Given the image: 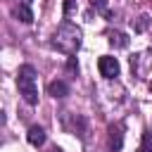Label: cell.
Returning <instances> with one entry per match:
<instances>
[{
	"mask_svg": "<svg viewBox=\"0 0 152 152\" xmlns=\"http://www.w3.org/2000/svg\"><path fill=\"white\" fill-rule=\"evenodd\" d=\"M81 43H83V33H81V28H78L76 24H71V21H64V24L55 31V36H52V48L59 50V52H64V55H69V57L81 48Z\"/></svg>",
	"mask_w": 152,
	"mask_h": 152,
	"instance_id": "1",
	"label": "cell"
},
{
	"mask_svg": "<svg viewBox=\"0 0 152 152\" xmlns=\"http://www.w3.org/2000/svg\"><path fill=\"white\" fill-rule=\"evenodd\" d=\"M17 86H19V95L28 102L36 104L38 102V88H36V69L31 64H21L17 71Z\"/></svg>",
	"mask_w": 152,
	"mask_h": 152,
	"instance_id": "2",
	"label": "cell"
},
{
	"mask_svg": "<svg viewBox=\"0 0 152 152\" xmlns=\"http://www.w3.org/2000/svg\"><path fill=\"white\" fill-rule=\"evenodd\" d=\"M97 69H100V74H102L104 78H114V76H119V62H116V57L102 55V57L97 59Z\"/></svg>",
	"mask_w": 152,
	"mask_h": 152,
	"instance_id": "3",
	"label": "cell"
},
{
	"mask_svg": "<svg viewBox=\"0 0 152 152\" xmlns=\"http://www.w3.org/2000/svg\"><path fill=\"white\" fill-rule=\"evenodd\" d=\"M124 147V133H121V126H109V150L112 152H119Z\"/></svg>",
	"mask_w": 152,
	"mask_h": 152,
	"instance_id": "4",
	"label": "cell"
},
{
	"mask_svg": "<svg viewBox=\"0 0 152 152\" xmlns=\"http://www.w3.org/2000/svg\"><path fill=\"white\" fill-rule=\"evenodd\" d=\"M48 95H52V97H66L69 95V86L64 81H50L48 83Z\"/></svg>",
	"mask_w": 152,
	"mask_h": 152,
	"instance_id": "5",
	"label": "cell"
},
{
	"mask_svg": "<svg viewBox=\"0 0 152 152\" xmlns=\"http://www.w3.org/2000/svg\"><path fill=\"white\" fill-rule=\"evenodd\" d=\"M14 17H17L21 24H31V21H33V12H31L28 2H21V5H17V7H14Z\"/></svg>",
	"mask_w": 152,
	"mask_h": 152,
	"instance_id": "6",
	"label": "cell"
},
{
	"mask_svg": "<svg viewBox=\"0 0 152 152\" xmlns=\"http://www.w3.org/2000/svg\"><path fill=\"white\" fill-rule=\"evenodd\" d=\"M26 140H28L31 145H36V147H38V145H43V142H45V131H43L40 126H31V128H28V133H26Z\"/></svg>",
	"mask_w": 152,
	"mask_h": 152,
	"instance_id": "7",
	"label": "cell"
},
{
	"mask_svg": "<svg viewBox=\"0 0 152 152\" xmlns=\"http://www.w3.org/2000/svg\"><path fill=\"white\" fill-rule=\"evenodd\" d=\"M109 43H112L114 48H128V36L121 33V31H112V33H109Z\"/></svg>",
	"mask_w": 152,
	"mask_h": 152,
	"instance_id": "8",
	"label": "cell"
},
{
	"mask_svg": "<svg viewBox=\"0 0 152 152\" xmlns=\"http://www.w3.org/2000/svg\"><path fill=\"white\" fill-rule=\"evenodd\" d=\"M147 24H150V17H145V14H142V17H138V21H135V31H138V33H140V31H145V28H147Z\"/></svg>",
	"mask_w": 152,
	"mask_h": 152,
	"instance_id": "9",
	"label": "cell"
},
{
	"mask_svg": "<svg viewBox=\"0 0 152 152\" xmlns=\"http://www.w3.org/2000/svg\"><path fill=\"white\" fill-rule=\"evenodd\" d=\"M66 71H69V74H78V62H76V57H74V55L66 59Z\"/></svg>",
	"mask_w": 152,
	"mask_h": 152,
	"instance_id": "10",
	"label": "cell"
},
{
	"mask_svg": "<svg viewBox=\"0 0 152 152\" xmlns=\"http://www.w3.org/2000/svg\"><path fill=\"white\" fill-rule=\"evenodd\" d=\"M90 5L100 12H107V0H90Z\"/></svg>",
	"mask_w": 152,
	"mask_h": 152,
	"instance_id": "11",
	"label": "cell"
},
{
	"mask_svg": "<svg viewBox=\"0 0 152 152\" xmlns=\"http://www.w3.org/2000/svg\"><path fill=\"white\" fill-rule=\"evenodd\" d=\"M74 12V0H64V14H71Z\"/></svg>",
	"mask_w": 152,
	"mask_h": 152,
	"instance_id": "12",
	"label": "cell"
},
{
	"mask_svg": "<svg viewBox=\"0 0 152 152\" xmlns=\"http://www.w3.org/2000/svg\"><path fill=\"white\" fill-rule=\"evenodd\" d=\"M138 152H152V145H147V142H142V145L138 147Z\"/></svg>",
	"mask_w": 152,
	"mask_h": 152,
	"instance_id": "13",
	"label": "cell"
},
{
	"mask_svg": "<svg viewBox=\"0 0 152 152\" xmlns=\"http://www.w3.org/2000/svg\"><path fill=\"white\" fill-rule=\"evenodd\" d=\"M52 152H62V150H57V147H55V150H52Z\"/></svg>",
	"mask_w": 152,
	"mask_h": 152,
	"instance_id": "14",
	"label": "cell"
}]
</instances>
